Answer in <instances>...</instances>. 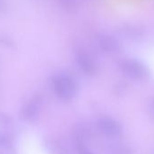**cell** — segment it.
Returning <instances> with one entry per match:
<instances>
[{
	"label": "cell",
	"instance_id": "obj_14",
	"mask_svg": "<svg viewBox=\"0 0 154 154\" xmlns=\"http://www.w3.org/2000/svg\"><path fill=\"white\" fill-rule=\"evenodd\" d=\"M0 124L6 127H10L12 125V120L9 116L4 113H0Z\"/></svg>",
	"mask_w": 154,
	"mask_h": 154
},
{
	"label": "cell",
	"instance_id": "obj_12",
	"mask_svg": "<svg viewBox=\"0 0 154 154\" xmlns=\"http://www.w3.org/2000/svg\"><path fill=\"white\" fill-rule=\"evenodd\" d=\"M73 144H74V148L75 150L78 154H94L90 148L87 146L86 141L80 139V138H77L74 137V140H73Z\"/></svg>",
	"mask_w": 154,
	"mask_h": 154
},
{
	"label": "cell",
	"instance_id": "obj_11",
	"mask_svg": "<svg viewBox=\"0 0 154 154\" xmlns=\"http://www.w3.org/2000/svg\"><path fill=\"white\" fill-rule=\"evenodd\" d=\"M56 2L67 13H74L78 8V0H56Z\"/></svg>",
	"mask_w": 154,
	"mask_h": 154
},
{
	"label": "cell",
	"instance_id": "obj_8",
	"mask_svg": "<svg viewBox=\"0 0 154 154\" xmlns=\"http://www.w3.org/2000/svg\"><path fill=\"white\" fill-rule=\"evenodd\" d=\"M45 147L49 154H69L65 146L57 139L48 138L45 140Z\"/></svg>",
	"mask_w": 154,
	"mask_h": 154
},
{
	"label": "cell",
	"instance_id": "obj_15",
	"mask_svg": "<svg viewBox=\"0 0 154 154\" xmlns=\"http://www.w3.org/2000/svg\"><path fill=\"white\" fill-rule=\"evenodd\" d=\"M7 7V0H0V12H2Z\"/></svg>",
	"mask_w": 154,
	"mask_h": 154
},
{
	"label": "cell",
	"instance_id": "obj_1",
	"mask_svg": "<svg viewBox=\"0 0 154 154\" xmlns=\"http://www.w3.org/2000/svg\"><path fill=\"white\" fill-rule=\"evenodd\" d=\"M51 85L56 97L63 102L72 100L78 94V83L70 72L65 71L54 74Z\"/></svg>",
	"mask_w": 154,
	"mask_h": 154
},
{
	"label": "cell",
	"instance_id": "obj_2",
	"mask_svg": "<svg viewBox=\"0 0 154 154\" xmlns=\"http://www.w3.org/2000/svg\"><path fill=\"white\" fill-rule=\"evenodd\" d=\"M120 71L129 79L145 81L150 76V71L141 61L135 58H122L119 63Z\"/></svg>",
	"mask_w": 154,
	"mask_h": 154
},
{
	"label": "cell",
	"instance_id": "obj_9",
	"mask_svg": "<svg viewBox=\"0 0 154 154\" xmlns=\"http://www.w3.org/2000/svg\"><path fill=\"white\" fill-rule=\"evenodd\" d=\"M107 151L109 154H133V150L126 144L114 142L107 146Z\"/></svg>",
	"mask_w": 154,
	"mask_h": 154
},
{
	"label": "cell",
	"instance_id": "obj_10",
	"mask_svg": "<svg viewBox=\"0 0 154 154\" xmlns=\"http://www.w3.org/2000/svg\"><path fill=\"white\" fill-rule=\"evenodd\" d=\"M92 136V130L89 125L86 123H79L75 127L74 131V137L80 138L84 140H87Z\"/></svg>",
	"mask_w": 154,
	"mask_h": 154
},
{
	"label": "cell",
	"instance_id": "obj_4",
	"mask_svg": "<svg viewBox=\"0 0 154 154\" xmlns=\"http://www.w3.org/2000/svg\"><path fill=\"white\" fill-rule=\"evenodd\" d=\"M44 104V97L40 94H34L22 107L20 117L26 122H35L41 112Z\"/></svg>",
	"mask_w": 154,
	"mask_h": 154
},
{
	"label": "cell",
	"instance_id": "obj_3",
	"mask_svg": "<svg viewBox=\"0 0 154 154\" xmlns=\"http://www.w3.org/2000/svg\"><path fill=\"white\" fill-rule=\"evenodd\" d=\"M74 60L77 66L84 74L87 76H94L98 72V62L96 58L86 49H77L74 53Z\"/></svg>",
	"mask_w": 154,
	"mask_h": 154
},
{
	"label": "cell",
	"instance_id": "obj_16",
	"mask_svg": "<svg viewBox=\"0 0 154 154\" xmlns=\"http://www.w3.org/2000/svg\"><path fill=\"white\" fill-rule=\"evenodd\" d=\"M149 112H150L151 115L154 117V98L149 103Z\"/></svg>",
	"mask_w": 154,
	"mask_h": 154
},
{
	"label": "cell",
	"instance_id": "obj_7",
	"mask_svg": "<svg viewBox=\"0 0 154 154\" xmlns=\"http://www.w3.org/2000/svg\"><path fill=\"white\" fill-rule=\"evenodd\" d=\"M117 33L121 37L130 42H140L146 35V31L144 27L140 25L134 24L122 25L118 28Z\"/></svg>",
	"mask_w": 154,
	"mask_h": 154
},
{
	"label": "cell",
	"instance_id": "obj_5",
	"mask_svg": "<svg viewBox=\"0 0 154 154\" xmlns=\"http://www.w3.org/2000/svg\"><path fill=\"white\" fill-rule=\"evenodd\" d=\"M95 43L97 47L105 54H117L122 51V45L120 41L113 35L99 33L95 36Z\"/></svg>",
	"mask_w": 154,
	"mask_h": 154
},
{
	"label": "cell",
	"instance_id": "obj_6",
	"mask_svg": "<svg viewBox=\"0 0 154 154\" xmlns=\"http://www.w3.org/2000/svg\"><path fill=\"white\" fill-rule=\"evenodd\" d=\"M97 129L105 136L110 138L120 137L122 133V124L115 119L109 116H103L96 122Z\"/></svg>",
	"mask_w": 154,
	"mask_h": 154
},
{
	"label": "cell",
	"instance_id": "obj_13",
	"mask_svg": "<svg viewBox=\"0 0 154 154\" xmlns=\"http://www.w3.org/2000/svg\"><path fill=\"white\" fill-rule=\"evenodd\" d=\"M0 148H3L6 149H13V143L11 139L8 135L1 132H0Z\"/></svg>",
	"mask_w": 154,
	"mask_h": 154
}]
</instances>
